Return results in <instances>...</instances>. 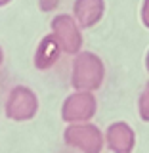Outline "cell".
Instances as JSON below:
<instances>
[{"instance_id":"6da1fadb","label":"cell","mask_w":149,"mask_h":153,"mask_svg":"<svg viewBox=\"0 0 149 153\" xmlns=\"http://www.w3.org/2000/svg\"><path fill=\"white\" fill-rule=\"evenodd\" d=\"M105 80V65L102 57L94 52H82L75 54L73 65H71V86L82 92H96L102 88Z\"/></svg>"},{"instance_id":"7a4b0ae2","label":"cell","mask_w":149,"mask_h":153,"mask_svg":"<svg viewBox=\"0 0 149 153\" xmlns=\"http://www.w3.org/2000/svg\"><path fill=\"white\" fill-rule=\"evenodd\" d=\"M63 140L69 147L80 153H102L105 143L103 132L90 121L69 124L63 132Z\"/></svg>"},{"instance_id":"3957f363","label":"cell","mask_w":149,"mask_h":153,"mask_svg":"<svg viewBox=\"0 0 149 153\" xmlns=\"http://www.w3.org/2000/svg\"><path fill=\"white\" fill-rule=\"evenodd\" d=\"M4 111H6V117L12 121H31L38 111V98L27 86H13L6 98Z\"/></svg>"},{"instance_id":"277c9868","label":"cell","mask_w":149,"mask_h":153,"mask_svg":"<svg viewBox=\"0 0 149 153\" xmlns=\"http://www.w3.org/2000/svg\"><path fill=\"white\" fill-rule=\"evenodd\" d=\"M98 111V100L94 92H82L75 90L71 96H67L61 107V119L69 124L75 123H88Z\"/></svg>"},{"instance_id":"5b68a950","label":"cell","mask_w":149,"mask_h":153,"mask_svg":"<svg viewBox=\"0 0 149 153\" xmlns=\"http://www.w3.org/2000/svg\"><path fill=\"white\" fill-rule=\"evenodd\" d=\"M52 35L59 42L61 52L69 56H75L82 48V33H80L79 23L75 21L69 13H59L52 19Z\"/></svg>"},{"instance_id":"8992f818","label":"cell","mask_w":149,"mask_h":153,"mask_svg":"<svg viewBox=\"0 0 149 153\" xmlns=\"http://www.w3.org/2000/svg\"><path fill=\"white\" fill-rule=\"evenodd\" d=\"M105 143L113 153H132L136 147V134L128 123L117 121L109 124L103 134Z\"/></svg>"},{"instance_id":"52a82bcc","label":"cell","mask_w":149,"mask_h":153,"mask_svg":"<svg viewBox=\"0 0 149 153\" xmlns=\"http://www.w3.org/2000/svg\"><path fill=\"white\" fill-rule=\"evenodd\" d=\"M105 13V0H75L73 4V17L79 27L90 29Z\"/></svg>"},{"instance_id":"ba28073f","label":"cell","mask_w":149,"mask_h":153,"mask_svg":"<svg viewBox=\"0 0 149 153\" xmlns=\"http://www.w3.org/2000/svg\"><path fill=\"white\" fill-rule=\"evenodd\" d=\"M59 57H61V46L56 40V36L54 35L42 36V40L38 42L35 50V67L38 71H48L57 63Z\"/></svg>"},{"instance_id":"9c48e42d","label":"cell","mask_w":149,"mask_h":153,"mask_svg":"<svg viewBox=\"0 0 149 153\" xmlns=\"http://www.w3.org/2000/svg\"><path fill=\"white\" fill-rule=\"evenodd\" d=\"M138 113H140L142 121L149 123V82L145 84V88L142 90L140 100H138Z\"/></svg>"},{"instance_id":"30bf717a","label":"cell","mask_w":149,"mask_h":153,"mask_svg":"<svg viewBox=\"0 0 149 153\" xmlns=\"http://www.w3.org/2000/svg\"><path fill=\"white\" fill-rule=\"evenodd\" d=\"M38 4H40V10H42V12H52V10L57 8L59 0H38Z\"/></svg>"},{"instance_id":"8fae6325","label":"cell","mask_w":149,"mask_h":153,"mask_svg":"<svg viewBox=\"0 0 149 153\" xmlns=\"http://www.w3.org/2000/svg\"><path fill=\"white\" fill-rule=\"evenodd\" d=\"M142 23L149 29V0H143L142 4Z\"/></svg>"},{"instance_id":"7c38bea8","label":"cell","mask_w":149,"mask_h":153,"mask_svg":"<svg viewBox=\"0 0 149 153\" xmlns=\"http://www.w3.org/2000/svg\"><path fill=\"white\" fill-rule=\"evenodd\" d=\"M145 69H147V73H149V50H147V54H145Z\"/></svg>"},{"instance_id":"4fadbf2b","label":"cell","mask_w":149,"mask_h":153,"mask_svg":"<svg viewBox=\"0 0 149 153\" xmlns=\"http://www.w3.org/2000/svg\"><path fill=\"white\" fill-rule=\"evenodd\" d=\"M4 63V50H2V46H0V65Z\"/></svg>"},{"instance_id":"5bb4252c","label":"cell","mask_w":149,"mask_h":153,"mask_svg":"<svg viewBox=\"0 0 149 153\" xmlns=\"http://www.w3.org/2000/svg\"><path fill=\"white\" fill-rule=\"evenodd\" d=\"M10 2H12V0H0V8H2V6H8Z\"/></svg>"}]
</instances>
